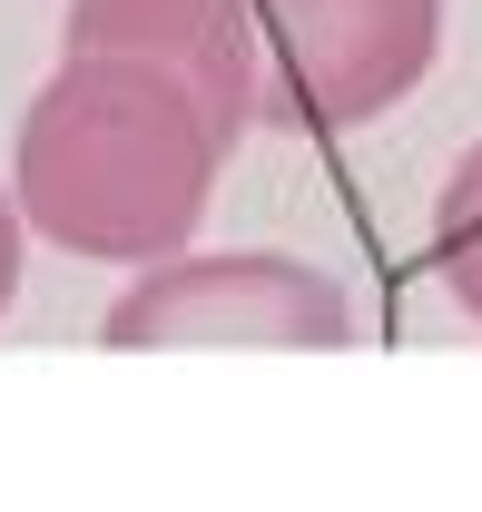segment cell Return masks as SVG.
Listing matches in <instances>:
<instances>
[{
	"instance_id": "1",
	"label": "cell",
	"mask_w": 482,
	"mask_h": 512,
	"mask_svg": "<svg viewBox=\"0 0 482 512\" xmlns=\"http://www.w3.org/2000/svg\"><path fill=\"white\" fill-rule=\"evenodd\" d=\"M227 119L158 60H109V50H69L10 148V197L30 217V237L60 256H109L148 266L178 256L217 197L227 168Z\"/></svg>"
},
{
	"instance_id": "5",
	"label": "cell",
	"mask_w": 482,
	"mask_h": 512,
	"mask_svg": "<svg viewBox=\"0 0 482 512\" xmlns=\"http://www.w3.org/2000/svg\"><path fill=\"white\" fill-rule=\"evenodd\" d=\"M433 276H443V296L482 325V138L453 158V178L433 197Z\"/></svg>"
},
{
	"instance_id": "6",
	"label": "cell",
	"mask_w": 482,
	"mask_h": 512,
	"mask_svg": "<svg viewBox=\"0 0 482 512\" xmlns=\"http://www.w3.org/2000/svg\"><path fill=\"white\" fill-rule=\"evenodd\" d=\"M20 237H30V217H20V197L0 188V316H10V296H20Z\"/></svg>"
},
{
	"instance_id": "2",
	"label": "cell",
	"mask_w": 482,
	"mask_h": 512,
	"mask_svg": "<svg viewBox=\"0 0 482 512\" xmlns=\"http://www.w3.org/2000/svg\"><path fill=\"white\" fill-rule=\"evenodd\" d=\"M256 20V128H335L414 99L443 50V0H246Z\"/></svg>"
},
{
	"instance_id": "3",
	"label": "cell",
	"mask_w": 482,
	"mask_h": 512,
	"mask_svg": "<svg viewBox=\"0 0 482 512\" xmlns=\"http://www.w3.org/2000/svg\"><path fill=\"white\" fill-rule=\"evenodd\" d=\"M345 286L305 256H148L99 345L109 355H158V345H345Z\"/></svg>"
},
{
	"instance_id": "4",
	"label": "cell",
	"mask_w": 482,
	"mask_h": 512,
	"mask_svg": "<svg viewBox=\"0 0 482 512\" xmlns=\"http://www.w3.org/2000/svg\"><path fill=\"white\" fill-rule=\"evenodd\" d=\"M60 40L109 50V60H158L227 119V138L256 128V20H246V0H69Z\"/></svg>"
}]
</instances>
